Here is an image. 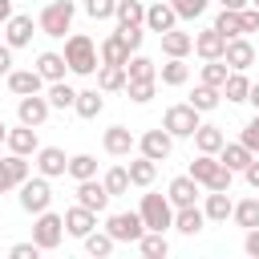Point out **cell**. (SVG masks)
I'll list each match as a JSON object with an SVG mask.
<instances>
[{
    "label": "cell",
    "instance_id": "obj_19",
    "mask_svg": "<svg viewBox=\"0 0 259 259\" xmlns=\"http://www.w3.org/2000/svg\"><path fill=\"white\" fill-rule=\"evenodd\" d=\"M93 227H97V210H89V206H81V202H73V206L65 210V235L85 239Z\"/></svg>",
    "mask_w": 259,
    "mask_h": 259
},
{
    "label": "cell",
    "instance_id": "obj_8",
    "mask_svg": "<svg viewBox=\"0 0 259 259\" xmlns=\"http://www.w3.org/2000/svg\"><path fill=\"white\" fill-rule=\"evenodd\" d=\"M105 231L113 235V243H138L146 235V223H142L138 210H117V214L105 219Z\"/></svg>",
    "mask_w": 259,
    "mask_h": 259
},
{
    "label": "cell",
    "instance_id": "obj_34",
    "mask_svg": "<svg viewBox=\"0 0 259 259\" xmlns=\"http://www.w3.org/2000/svg\"><path fill=\"white\" fill-rule=\"evenodd\" d=\"M134 247H138L146 259H166V255H170V239H166V231H146Z\"/></svg>",
    "mask_w": 259,
    "mask_h": 259
},
{
    "label": "cell",
    "instance_id": "obj_25",
    "mask_svg": "<svg viewBox=\"0 0 259 259\" xmlns=\"http://www.w3.org/2000/svg\"><path fill=\"white\" fill-rule=\"evenodd\" d=\"M4 81H8L12 97H24V93H40V89H45V77H40L36 69H12Z\"/></svg>",
    "mask_w": 259,
    "mask_h": 259
},
{
    "label": "cell",
    "instance_id": "obj_43",
    "mask_svg": "<svg viewBox=\"0 0 259 259\" xmlns=\"http://www.w3.org/2000/svg\"><path fill=\"white\" fill-rule=\"evenodd\" d=\"M101 182H105L109 198H121V194L130 190V170H125V166H109V170L101 174Z\"/></svg>",
    "mask_w": 259,
    "mask_h": 259
},
{
    "label": "cell",
    "instance_id": "obj_42",
    "mask_svg": "<svg viewBox=\"0 0 259 259\" xmlns=\"http://www.w3.org/2000/svg\"><path fill=\"white\" fill-rule=\"evenodd\" d=\"M49 105L53 109H73V101H77V89L73 85H65V81H49Z\"/></svg>",
    "mask_w": 259,
    "mask_h": 259
},
{
    "label": "cell",
    "instance_id": "obj_10",
    "mask_svg": "<svg viewBox=\"0 0 259 259\" xmlns=\"http://www.w3.org/2000/svg\"><path fill=\"white\" fill-rule=\"evenodd\" d=\"M138 154H146L150 162H166L170 154H174V138L158 125V130H146L142 138H138Z\"/></svg>",
    "mask_w": 259,
    "mask_h": 259
},
{
    "label": "cell",
    "instance_id": "obj_40",
    "mask_svg": "<svg viewBox=\"0 0 259 259\" xmlns=\"http://www.w3.org/2000/svg\"><path fill=\"white\" fill-rule=\"evenodd\" d=\"M247 89H251L247 73H243V69H231L227 81H223V97H227V101H247Z\"/></svg>",
    "mask_w": 259,
    "mask_h": 259
},
{
    "label": "cell",
    "instance_id": "obj_21",
    "mask_svg": "<svg viewBox=\"0 0 259 259\" xmlns=\"http://www.w3.org/2000/svg\"><path fill=\"white\" fill-rule=\"evenodd\" d=\"M231 206H235L231 190H206V194H202V214H206V223H227V219H231Z\"/></svg>",
    "mask_w": 259,
    "mask_h": 259
},
{
    "label": "cell",
    "instance_id": "obj_41",
    "mask_svg": "<svg viewBox=\"0 0 259 259\" xmlns=\"http://www.w3.org/2000/svg\"><path fill=\"white\" fill-rule=\"evenodd\" d=\"M65 174H69L73 182H81V178H97V158H93V154H73L69 166H65Z\"/></svg>",
    "mask_w": 259,
    "mask_h": 259
},
{
    "label": "cell",
    "instance_id": "obj_26",
    "mask_svg": "<svg viewBox=\"0 0 259 259\" xmlns=\"http://www.w3.org/2000/svg\"><path fill=\"white\" fill-rule=\"evenodd\" d=\"M97 61H101V65H125V61H130V45L117 36V28L97 45Z\"/></svg>",
    "mask_w": 259,
    "mask_h": 259
},
{
    "label": "cell",
    "instance_id": "obj_9",
    "mask_svg": "<svg viewBox=\"0 0 259 259\" xmlns=\"http://www.w3.org/2000/svg\"><path fill=\"white\" fill-rule=\"evenodd\" d=\"M49 113H53V105H49V97H40V93H24V97L16 101V121H24V125H32V130H40V125L49 121Z\"/></svg>",
    "mask_w": 259,
    "mask_h": 259
},
{
    "label": "cell",
    "instance_id": "obj_52",
    "mask_svg": "<svg viewBox=\"0 0 259 259\" xmlns=\"http://www.w3.org/2000/svg\"><path fill=\"white\" fill-rule=\"evenodd\" d=\"M239 20H243V32H259V8L247 4V8L239 12Z\"/></svg>",
    "mask_w": 259,
    "mask_h": 259
},
{
    "label": "cell",
    "instance_id": "obj_37",
    "mask_svg": "<svg viewBox=\"0 0 259 259\" xmlns=\"http://www.w3.org/2000/svg\"><path fill=\"white\" fill-rule=\"evenodd\" d=\"M231 219H235V227H243V231L259 227V194H255V198L235 202V206H231Z\"/></svg>",
    "mask_w": 259,
    "mask_h": 259
},
{
    "label": "cell",
    "instance_id": "obj_4",
    "mask_svg": "<svg viewBox=\"0 0 259 259\" xmlns=\"http://www.w3.org/2000/svg\"><path fill=\"white\" fill-rule=\"evenodd\" d=\"M138 214H142L146 231H170V227H174V206H170L166 194H142Z\"/></svg>",
    "mask_w": 259,
    "mask_h": 259
},
{
    "label": "cell",
    "instance_id": "obj_32",
    "mask_svg": "<svg viewBox=\"0 0 259 259\" xmlns=\"http://www.w3.org/2000/svg\"><path fill=\"white\" fill-rule=\"evenodd\" d=\"M214 158H219V162H223L227 170H235V174H243V166H247V162H251L255 154H251V150H247L243 142H223V150H219Z\"/></svg>",
    "mask_w": 259,
    "mask_h": 259
},
{
    "label": "cell",
    "instance_id": "obj_60",
    "mask_svg": "<svg viewBox=\"0 0 259 259\" xmlns=\"http://www.w3.org/2000/svg\"><path fill=\"white\" fill-rule=\"evenodd\" d=\"M251 8H259V0H251Z\"/></svg>",
    "mask_w": 259,
    "mask_h": 259
},
{
    "label": "cell",
    "instance_id": "obj_14",
    "mask_svg": "<svg viewBox=\"0 0 259 259\" xmlns=\"http://www.w3.org/2000/svg\"><path fill=\"white\" fill-rule=\"evenodd\" d=\"M32 158H36V162H32V166H36V174H45L49 182H53V178H61V174H65V166H69V158H65V150H61V146H40Z\"/></svg>",
    "mask_w": 259,
    "mask_h": 259
},
{
    "label": "cell",
    "instance_id": "obj_11",
    "mask_svg": "<svg viewBox=\"0 0 259 259\" xmlns=\"http://www.w3.org/2000/svg\"><path fill=\"white\" fill-rule=\"evenodd\" d=\"M28 174H32V166H28V158H24V154H4V158H0V194L16 190Z\"/></svg>",
    "mask_w": 259,
    "mask_h": 259
},
{
    "label": "cell",
    "instance_id": "obj_29",
    "mask_svg": "<svg viewBox=\"0 0 259 259\" xmlns=\"http://www.w3.org/2000/svg\"><path fill=\"white\" fill-rule=\"evenodd\" d=\"M101 109H105V93H101V89H77V101H73V113H77V117L93 121Z\"/></svg>",
    "mask_w": 259,
    "mask_h": 259
},
{
    "label": "cell",
    "instance_id": "obj_46",
    "mask_svg": "<svg viewBox=\"0 0 259 259\" xmlns=\"http://www.w3.org/2000/svg\"><path fill=\"white\" fill-rule=\"evenodd\" d=\"M227 73H231V69H227V61H223V57H219V61H206V65H202V85H214V89H223Z\"/></svg>",
    "mask_w": 259,
    "mask_h": 259
},
{
    "label": "cell",
    "instance_id": "obj_39",
    "mask_svg": "<svg viewBox=\"0 0 259 259\" xmlns=\"http://www.w3.org/2000/svg\"><path fill=\"white\" fill-rule=\"evenodd\" d=\"M81 243H85V251H89V255H93V259H105V255H109V251H113V247H117V243H113V235H109V231H105V227H101V231H97V227H93V231H89V235H85V239H81Z\"/></svg>",
    "mask_w": 259,
    "mask_h": 259
},
{
    "label": "cell",
    "instance_id": "obj_2",
    "mask_svg": "<svg viewBox=\"0 0 259 259\" xmlns=\"http://www.w3.org/2000/svg\"><path fill=\"white\" fill-rule=\"evenodd\" d=\"M202 190H231V182H235V170H227L214 154H198V158H190V170H186Z\"/></svg>",
    "mask_w": 259,
    "mask_h": 259
},
{
    "label": "cell",
    "instance_id": "obj_49",
    "mask_svg": "<svg viewBox=\"0 0 259 259\" xmlns=\"http://www.w3.org/2000/svg\"><path fill=\"white\" fill-rule=\"evenodd\" d=\"M117 36L130 45V53H138L142 40H146V24H125V28H117Z\"/></svg>",
    "mask_w": 259,
    "mask_h": 259
},
{
    "label": "cell",
    "instance_id": "obj_59",
    "mask_svg": "<svg viewBox=\"0 0 259 259\" xmlns=\"http://www.w3.org/2000/svg\"><path fill=\"white\" fill-rule=\"evenodd\" d=\"M4 134H8V125H4V121H0V146H4Z\"/></svg>",
    "mask_w": 259,
    "mask_h": 259
},
{
    "label": "cell",
    "instance_id": "obj_35",
    "mask_svg": "<svg viewBox=\"0 0 259 259\" xmlns=\"http://www.w3.org/2000/svg\"><path fill=\"white\" fill-rule=\"evenodd\" d=\"M125 77H130V81H158V65H154L146 53H130V61H125Z\"/></svg>",
    "mask_w": 259,
    "mask_h": 259
},
{
    "label": "cell",
    "instance_id": "obj_33",
    "mask_svg": "<svg viewBox=\"0 0 259 259\" xmlns=\"http://www.w3.org/2000/svg\"><path fill=\"white\" fill-rule=\"evenodd\" d=\"M162 53L166 57H186V53H194V36L174 24L170 32H162Z\"/></svg>",
    "mask_w": 259,
    "mask_h": 259
},
{
    "label": "cell",
    "instance_id": "obj_56",
    "mask_svg": "<svg viewBox=\"0 0 259 259\" xmlns=\"http://www.w3.org/2000/svg\"><path fill=\"white\" fill-rule=\"evenodd\" d=\"M251 0H223V8H231V12H243Z\"/></svg>",
    "mask_w": 259,
    "mask_h": 259
},
{
    "label": "cell",
    "instance_id": "obj_53",
    "mask_svg": "<svg viewBox=\"0 0 259 259\" xmlns=\"http://www.w3.org/2000/svg\"><path fill=\"white\" fill-rule=\"evenodd\" d=\"M243 251H247L251 259H259V227H251V231L243 235Z\"/></svg>",
    "mask_w": 259,
    "mask_h": 259
},
{
    "label": "cell",
    "instance_id": "obj_6",
    "mask_svg": "<svg viewBox=\"0 0 259 259\" xmlns=\"http://www.w3.org/2000/svg\"><path fill=\"white\" fill-rule=\"evenodd\" d=\"M198 121H202V113H198L190 101H178V105H170V109L162 113V130H166L170 138H190V134L198 130Z\"/></svg>",
    "mask_w": 259,
    "mask_h": 259
},
{
    "label": "cell",
    "instance_id": "obj_48",
    "mask_svg": "<svg viewBox=\"0 0 259 259\" xmlns=\"http://www.w3.org/2000/svg\"><path fill=\"white\" fill-rule=\"evenodd\" d=\"M81 8H85V16H89V20H113L117 0H85Z\"/></svg>",
    "mask_w": 259,
    "mask_h": 259
},
{
    "label": "cell",
    "instance_id": "obj_3",
    "mask_svg": "<svg viewBox=\"0 0 259 259\" xmlns=\"http://www.w3.org/2000/svg\"><path fill=\"white\" fill-rule=\"evenodd\" d=\"M73 16H77V4H73V0H49V4L40 8V16H36V28L57 40V36H65V32L73 28Z\"/></svg>",
    "mask_w": 259,
    "mask_h": 259
},
{
    "label": "cell",
    "instance_id": "obj_18",
    "mask_svg": "<svg viewBox=\"0 0 259 259\" xmlns=\"http://www.w3.org/2000/svg\"><path fill=\"white\" fill-rule=\"evenodd\" d=\"M77 202L101 214V210L109 206V190H105V182H101V178H81V182H77Z\"/></svg>",
    "mask_w": 259,
    "mask_h": 259
},
{
    "label": "cell",
    "instance_id": "obj_1",
    "mask_svg": "<svg viewBox=\"0 0 259 259\" xmlns=\"http://www.w3.org/2000/svg\"><path fill=\"white\" fill-rule=\"evenodd\" d=\"M65 65H69V73L73 77H93L97 73V45H93V36H85V32H69L65 36Z\"/></svg>",
    "mask_w": 259,
    "mask_h": 259
},
{
    "label": "cell",
    "instance_id": "obj_5",
    "mask_svg": "<svg viewBox=\"0 0 259 259\" xmlns=\"http://www.w3.org/2000/svg\"><path fill=\"white\" fill-rule=\"evenodd\" d=\"M32 219H36V223H32V243H36L40 251H57L61 239H65V214L40 210V214H32Z\"/></svg>",
    "mask_w": 259,
    "mask_h": 259
},
{
    "label": "cell",
    "instance_id": "obj_22",
    "mask_svg": "<svg viewBox=\"0 0 259 259\" xmlns=\"http://www.w3.org/2000/svg\"><path fill=\"white\" fill-rule=\"evenodd\" d=\"M202 227H206V214H202L198 202H190V206H174V231H178V235L194 239Z\"/></svg>",
    "mask_w": 259,
    "mask_h": 259
},
{
    "label": "cell",
    "instance_id": "obj_15",
    "mask_svg": "<svg viewBox=\"0 0 259 259\" xmlns=\"http://www.w3.org/2000/svg\"><path fill=\"white\" fill-rule=\"evenodd\" d=\"M178 24V12L170 8V0H154V4H146V32H170Z\"/></svg>",
    "mask_w": 259,
    "mask_h": 259
},
{
    "label": "cell",
    "instance_id": "obj_12",
    "mask_svg": "<svg viewBox=\"0 0 259 259\" xmlns=\"http://www.w3.org/2000/svg\"><path fill=\"white\" fill-rule=\"evenodd\" d=\"M32 32H36V24H32V16H24V12H12L8 20H4V45L16 53V49H24V45H32Z\"/></svg>",
    "mask_w": 259,
    "mask_h": 259
},
{
    "label": "cell",
    "instance_id": "obj_13",
    "mask_svg": "<svg viewBox=\"0 0 259 259\" xmlns=\"http://www.w3.org/2000/svg\"><path fill=\"white\" fill-rule=\"evenodd\" d=\"M101 146H105L109 158H130V154L138 150V138H134L125 125H109V130L101 134Z\"/></svg>",
    "mask_w": 259,
    "mask_h": 259
},
{
    "label": "cell",
    "instance_id": "obj_55",
    "mask_svg": "<svg viewBox=\"0 0 259 259\" xmlns=\"http://www.w3.org/2000/svg\"><path fill=\"white\" fill-rule=\"evenodd\" d=\"M8 73H12V49L0 40V77H8Z\"/></svg>",
    "mask_w": 259,
    "mask_h": 259
},
{
    "label": "cell",
    "instance_id": "obj_24",
    "mask_svg": "<svg viewBox=\"0 0 259 259\" xmlns=\"http://www.w3.org/2000/svg\"><path fill=\"white\" fill-rule=\"evenodd\" d=\"M190 138H194V150H198V154H219L223 142H227L223 125H214V121H198V130H194Z\"/></svg>",
    "mask_w": 259,
    "mask_h": 259
},
{
    "label": "cell",
    "instance_id": "obj_58",
    "mask_svg": "<svg viewBox=\"0 0 259 259\" xmlns=\"http://www.w3.org/2000/svg\"><path fill=\"white\" fill-rule=\"evenodd\" d=\"M8 16H12V0H0V28H4Z\"/></svg>",
    "mask_w": 259,
    "mask_h": 259
},
{
    "label": "cell",
    "instance_id": "obj_27",
    "mask_svg": "<svg viewBox=\"0 0 259 259\" xmlns=\"http://www.w3.org/2000/svg\"><path fill=\"white\" fill-rule=\"evenodd\" d=\"M45 81H65V73H69V65H65V53H53V49H45L40 57H36V65H32Z\"/></svg>",
    "mask_w": 259,
    "mask_h": 259
},
{
    "label": "cell",
    "instance_id": "obj_16",
    "mask_svg": "<svg viewBox=\"0 0 259 259\" xmlns=\"http://www.w3.org/2000/svg\"><path fill=\"white\" fill-rule=\"evenodd\" d=\"M223 61H227V69H251L255 65V45L247 40V36H231L227 40V49H223Z\"/></svg>",
    "mask_w": 259,
    "mask_h": 259
},
{
    "label": "cell",
    "instance_id": "obj_47",
    "mask_svg": "<svg viewBox=\"0 0 259 259\" xmlns=\"http://www.w3.org/2000/svg\"><path fill=\"white\" fill-rule=\"evenodd\" d=\"M206 4L210 0H170V8L178 12V20H198L206 12Z\"/></svg>",
    "mask_w": 259,
    "mask_h": 259
},
{
    "label": "cell",
    "instance_id": "obj_45",
    "mask_svg": "<svg viewBox=\"0 0 259 259\" xmlns=\"http://www.w3.org/2000/svg\"><path fill=\"white\" fill-rule=\"evenodd\" d=\"M154 93H158V81H125V97H130L134 105L154 101Z\"/></svg>",
    "mask_w": 259,
    "mask_h": 259
},
{
    "label": "cell",
    "instance_id": "obj_20",
    "mask_svg": "<svg viewBox=\"0 0 259 259\" xmlns=\"http://www.w3.org/2000/svg\"><path fill=\"white\" fill-rule=\"evenodd\" d=\"M198 194H202V186H198L190 174H178V178H170V186H166L170 206H190V202H198Z\"/></svg>",
    "mask_w": 259,
    "mask_h": 259
},
{
    "label": "cell",
    "instance_id": "obj_51",
    "mask_svg": "<svg viewBox=\"0 0 259 259\" xmlns=\"http://www.w3.org/2000/svg\"><path fill=\"white\" fill-rule=\"evenodd\" d=\"M36 255H40V247H36L32 239H28V243H12V247H8V259H36Z\"/></svg>",
    "mask_w": 259,
    "mask_h": 259
},
{
    "label": "cell",
    "instance_id": "obj_38",
    "mask_svg": "<svg viewBox=\"0 0 259 259\" xmlns=\"http://www.w3.org/2000/svg\"><path fill=\"white\" fill-rule=\"evenodd\" d=\"M219 101H223V89H214V85H194V93H190V105L198 109V113H210V109H219Z\"/></svg>",
    "mask_w": 259,
    "mask_h": 259
},
{
    "label": "cell",
    "instance_id": "obj_17",
    "mask_svg": "<svg viewBox=\"0 0 259 259\" xmlns=\"http://www.w3.org/2000/svg\"><path fill=\"white\" fill-rule=\"evenodd\" d=\"M4 146H8V154H24V158H32L36 150H40V138H36V130L32 125H16V130H8L4 134Z\"/></svg>",
    "mask_w": 259,
    "mask_h": 259
},
{
    "label": "cell",
    "instance_id": "obj_54",
    "mask_svg": "<svg viewBox=\"0 0 259 259\" xmlns=\"http://www.w3.org/2000/svg\"><path fill=\"white\" fill-rule=\"evenodd\" d=\"M243 178H247V182H251V186L259 190V154H255V158H251V162L243 166Z\"/></svg>",
    "mask_w": 259,
    "mask_h": 259
},
{
    "label": "cell",
    "instance_id": "obj_7",
    "mask_svg": "<svg viewBox=\"0 0 259 259\" xmlns=\"http://www.w3.org/2000/svg\"><path fill=\"white\" fill-rule=\"evenodd\" d=\"M16 190H20V206H24L28 214H40V210L53 206V186H49L45 174H28Z\"/></svg>",
    "mask_w": 259,
    "mask_h": 259
},
{
    "label": "cell",
    "instance_id": "obj_31",
    "mask_svg": "<svg viewBox=\"0 0 259 259\" xmlns=\"http://www.w3.org/2000/svg\"><path fill=\"white\" fill-rule=\"evenodd\" d=\"M125 65H97V89L101 93H125Z\"/></svg>",
    "mask_w": 259,
    "mask_h": 259
},
{
    "label": "cell",
    "instance_id": "obj_36",
    "mask_svg": "<svg viewBox=\"0 0 259 259\" xmlns=\"http://www.w3.org/2000/svg\"><path fill=\"white\" fill-rule=\"evenodd\" d=\"M113 20H117V28H125V24H146V4H142V0H117Z\"/></svg>",
    "mask_w": 259,
    "mask_h": 259
},
{
    "label": "cell",
    "instance_id": "obj_50",
    "mask_svg": "<svg viewBox=\"0 0 259 259\" xmlns=\"http://www.w3.org/2000/svg\"><path fill=\"white\" fill-rule=\"evenodd\" d=\"M239 142L251 150V154H259V109H255V117L243 125V134H239Z\"/></svg>",
    "mask_w": 259,
    "mask_h": 259
},
{
    "label": "cell",
    "instance_id": "obj_30",
    "mask_svg": "<svg viewBox=\"0 0 259 259\" xmlns=\"http://www.w3.org/2000/svg\"><path fill=\"white\" fill-rule=\"evenodd\" d=\"M130 186H142V190H150L154 186V178H158V162H150L146 154H138V158H130Z\"/></svg>",
    "mask_w": 259,
    "mask_h": 259
},
{
    "label": "cell",
    "instance_id": "obj_44",
    "mask_svg": "<svg viewBox=\"0 0 259 259\" xmlns=\"http://www.w3.org/2000/svg\"><path fill=\"white\" fill-rule=\"evenodd\" d=\"M214 28H219L227 40H231V36H247V32H243V20H239V12H231V8H223V12L214 16Z\"/></svg>",
    "mask_w": 259,
    "mask_h": 259
},
{
    "label": "cell",
    "instance_id": "obj_28",
    "mask_svg": "<svg viewBox=\"0 0 259 259\" xmlns=\"http://www.w3.org/2000/svg\"><path fill=\"white\" fill-rule=\"evenodd\" d=\"M158 81L170 85V89L186 85V81H190V65H186V57H166V65H158Z\"/></svg>",
    "mask_w": 259,
    "mask_h": 259
},
{
    "label": "cell",
    "instance_id": "obj_23",
    "mask_svg": "<svg viewBox=\"0 0 259 259\" xmlns=\"http://www.w3.org/2000/svg\"><path fill=\"white\" fill-rule=\"evenodd\" d=\"M223 49H227V36L210 24V28H202V32H194V53L202 57V61H219L223 57Z\"/></svg>",
    "mask_w": 259,
    "mask_h": 259
},
{
    "label": "cell",
    "instance_id": "obj_57",
    "mask_svg": "<svg viewBox=\"0 0 259 259\" xmlns=\"http://www.w3.org/2000/svg\"><path fill=\"white\" fill-rule=\"evenodd\" d=\"M247 101L259 109V81H251V89H247Z\"/></svg>",
    "mask_w": 259,
    "mask_h": 259
}]
</instances>
